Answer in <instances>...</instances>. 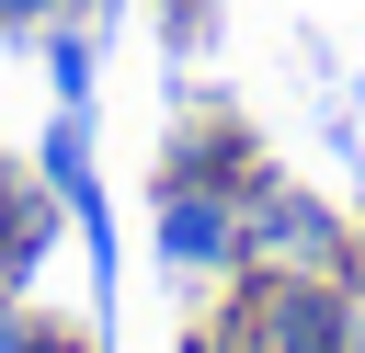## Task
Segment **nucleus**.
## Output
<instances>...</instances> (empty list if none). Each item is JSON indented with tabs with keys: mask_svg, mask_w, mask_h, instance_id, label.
Here are the masks:
<instances>
[{
	"mask_svg": "<svg viewBox=\"0 0 365 353\" xmlns=\"http://www.w3.org/2000/svg\"><path fill=\"white\" fill-rule=\"evenodd\" d=\"M205 34H217V0H160V46L171 57H194Z\"/></svg>",
	"mask_w": 365,
	"mask_h": 353,
	"instance_id": "7",
	"label": "nucleus"
},
{
	"mask_svg": "<svg viewBox=\"0 0 365 353\" xmlns=\"http://www.w3.org/2000/svg\"><path fill=\"white\" fill-rule=\"evenodd\" d=\"M365 251H354V205H331L319 182L297 171H251L240 182V273H274V285H342Z\"/></svg>",
	"mask_w": 365,
	"mask_h": 353,
	"instance_id": "1",
	"label": "nucleus"
},
{
	"mask_svg": "<svg viewBox=\"0 0 365 353\" xmlns=\"http://www.w3.org/2000/svg\"><path fill=\"white\" fill-rule=\"evenodd\" d=\"M34 171L57 182V205H68V216H91V205H103V182H91V114H68V102H57V114H46V137H34Z\"/></svg>",
	"mask_w": 365,
	"mask_h": 353,
	"instance_id": "6",
	"label": "nucleus"
},
{
	"mask_svg": "<svg viewBox=\"0 0 365 353\" xmlns=\"http://www.w3.org/2000/svg\"><path fill=\"white\" fill-rule=\"evenodd\" d=\"M23 319H34V307H23V285H0V353L23 342Z\"/></svg>",
	"mask_w": 365,
	"mask_h": 353,
	"instance_id": "11",
	"label": "nucleus"
},
{
	"mask_svg": "<svg viewBox=\"0 0 365 353\" xmlns=\"http://www.w3.org/2000/svg\"><path fill=\"white\" fill-rule=\"evenodd\" d=\"M354 251H365V205H354Z\"/></svg>",
	"mask_w": 365,
	"mask_h": 353,
	"instance_id": "13",
	"label": "nucleus"
},
{
	"mask_svg": "<svg viewBox=\"0 0 365 353\" xmlns=\"http://www.w3.org/2000/svg\"><path fill=\"white\" fill-rule=\"evenodd\" d=\"M217 353H342V285H274V273H228L205 307Z\"/></svg>",
	"mask_w": 365,
	"mask_h": 353,
	"instance_id": "2",
	"label": "nucleus"
},
{
	"mask_svg": "<svg viewBox=\"0 0 365 353\" xmlns=\"http://www.w3.org/2000/svg\"><path fill=\"white\" fill-rule=\"evenodd\" d=\"M11 353H103V330H91V319H23Z\"/></svg>",
	"mask_w": 365,
	"mask_h": 353,
	"instance_id": "8",
	"label": "nucleus"
},
{
	"mask_svg": "<svg viewBox=\"0 0 365 353\" xmlns=\"http://www.w3.org/2000/svg\"><path fill=\"white\" fill-rule=\"evenodd\" d=\"M148 251H160L171 296H217V285L240 273V182H160Z\"/></svg>",
	"mask_w": 365,
	"mask_h": 353,
	"instance_id": "3",
	"label": "nucleus"
},
{
	"mask_svg": "<svg viewBox=\"0 0 365 353\" xmlns=\"http://www.w3.org/2000/svg\"><path fill=\"white\" fill-rule=\"evenodd\" d=\"M342 353H365V262L342 273Z\"/></svg>",
	"mask_w": 365,
	"mask_h": 353,
	"instance_id": "9",
	"label": "nucleus"
},
{
	"mask_svg": "<svg viewBox=\"0 0 365 353\" xmlns=\"http://www.w3.org/2000/svg\"><path fill=\"white\" fill-rule=\"evenodd\" d=\"M171 353H217V330H205V319H182V330H171Z\"/></svg>",
	"mask_w": 365,
	"mask_h": 353,
	"instance_id": "12",
	"label": "nucleus"
},
{
	"mask_svg": "<svg viewBox=\"0 0 365 353\" xmlns=\"http://www.w3.org/2000/svg\"><path fill=\"white\" fill-rule=\"evenodd\" d=\"M68 0H0V34H34V23H57Z\"/></svg>",
	"mask_w": 365,
	"mask_h": 353,
	"instance_id": "10",
	"label": "nucleus"
},
{
	"mask_svg": "<svg viewBox=\"0 0 365 353\" xmlns=\"http://www.w3.org/2000/svg\"><path fill=\"white\" fill-rule=\"evenodd\" d=\"M57 228H68L57 182H46L34 159H0V285H34L46 251H57Z\"/></svg>",
	"mask_w": 365,
	"mask_h": 353,
	"instance_id": "5",
	"label": "nucleus"
},
{
	"mask_svg": "<svg viewBox=\"0 0 365 353\" xmlns=\"http://www.w3.org/2000/svg\"><path fill=\"white\" fill-rule=\"evenodd\" d=\"M251 171H262L251 114H228V102H182V114H171V137H160V182H251Z\"/></svg>",
	"mask_w": 365,
	"mask_h": 353,
	"instance_id": "4",
	"label": "nucleus"
}]
</instances>
